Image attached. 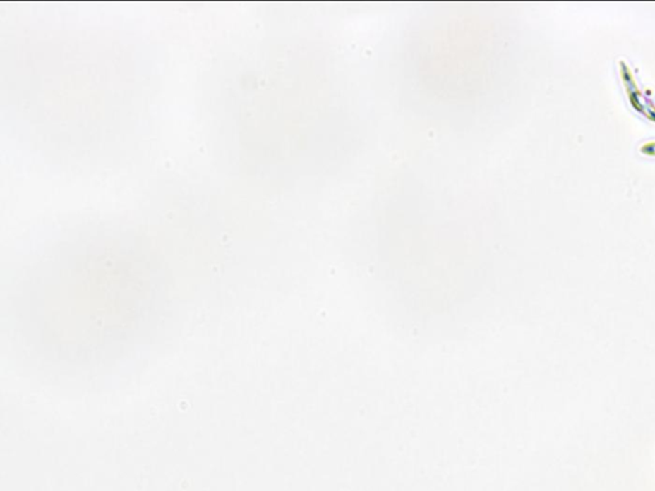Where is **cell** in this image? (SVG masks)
<instances>
[{"label":"cell","mask_w":655,"mask_h":491,"mask_svg":"<svg viewBox=\"0 0 655 491\" xmlns=\"http://www.w3.org/2000/svg\"><path fill=\"white\" fill-rule=\"evenodd\" d=\"M620 68V75H621L622 83L626 90L628 102L631 107L636 110L639 114L645 116L650 122L655 123V104L648 99L647 96L642 94L640 89L637 87V83L635 80L634 73L631 68L628 67L627 63L625 61H620L618 64Z\"/></svg>","instance_id":"1"},{"label":"cell","mask_w":655,"mask_h":491,"mask_svg":"<svg viewBox=\"0 0 655 491\" xmlns=\"http://www.w3.org/2000/svg\"><path fill=\"white\" fill-rule=\"evenodd\" d=\"M640 154L644 157H655V141L642 143L640 146Z\"/></svg>","instance_id":"2"}]
</instances>
